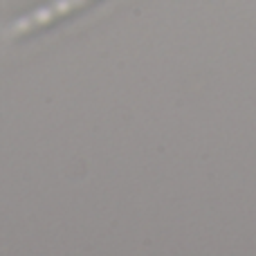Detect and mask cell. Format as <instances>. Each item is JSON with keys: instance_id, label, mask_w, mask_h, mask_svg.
<instances>
[{"instance_id": "6da1fadb", "label": "cell", "mask_w": 256, "mask_h": 256, "mask_svg": "<svg viewBox=\"0 0 256 256\" xmlns=\"http://www.w3.org/2000/svg\"><path fill=\"white\" fill-rule=\"evenodd\" d=\"M90 2H94V0H58V2H52V4H48V7H43V9H36V14H32L30 18L22 20V30L20 32L36 30L38 25H50V22H54V20H61V18L74 14L76 9L88 7Z\"/></svg>"}]
</instances>
